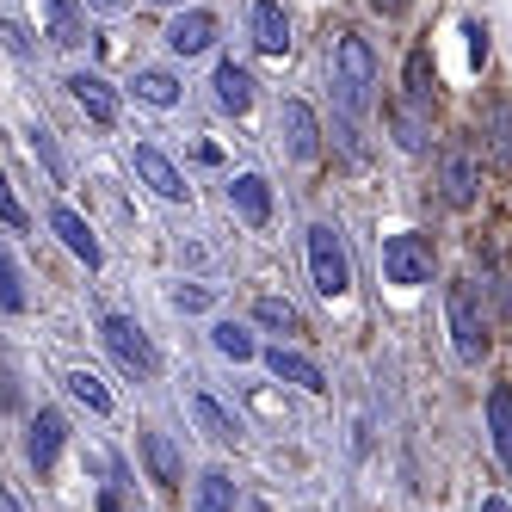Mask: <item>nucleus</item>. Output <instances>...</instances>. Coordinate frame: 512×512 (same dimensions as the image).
<instances>
[{
  "mask_svg": "<svg viewBox=\"0 0 512 512\" xmlns=\"http://www.w3.org/2000/svg\"><path fill=\"white\" fill-rule=\"evenodd\" d=\"M371 87H377V50L358 38V31H340V44H334V99H340V112L358 118L364 105H371Z\"/></svg>",
  "mask_w": 512,
  "mask_h": 512,
  "instance_id": "obj_1",
  "label": "nucleus"
},
{
  "mask_svg": "<svg viewBox=\"0 0 512 512\" xmlns=\"http://www.w3.org/2000/svg\"><path fill=\"white\" fill-rule=\"evenodd\" d=\"M445 321H451V346L463 364H482L488 358V315H482V290L469 278H457L445 290Z\"/></svg>",
  "mask_w": 512,
  "mask_h": 512,
  "instance_id": "obj_2",
  "label": "nucleus"
},
{
  "mask_svg": "<svg viewBox=\"0 0 512 512\" xmlns=\"http://www.w3.org/2000/svg\"><path fill=\"white\" fill-rule=\"evenodd\" d=\"M309 278H315V290L321 297H346L352 290V260H346V241L327 229V223H315L309 229Z\"/></svg>",
  "mask_w": 512,
  "mask_h": 512,
  "instance_id": "obj_3",
  "label": "nucleus"
},
{
  "mask_svg": "<svg viewBox=\"0 0 512 512\" xmlns=\"http://www.w3.org/2000/svg\"><path fill=\"white\" fill-rule=\"evenodd\" d=\"M99 340H105V352H112L130 377H155V371H161V358H155L149 334H142L130 315H105V321H99Z\"/></svg>",
  "mask_w": 512,
  "mask_h": 512,
  "instance_id": "obj_4",
  "label": "nucleus"
},
{
  "mask_svg": "<svg viewBox=\"0 0 512 512\" xmlns=\"http://www.w3.org/2000/svg\"><path fill=\"white\" fill-rule=\"evenodd\" d=\"M383 278L401 290L432 284V241L426 235H389L383 241Z\"/></svg>",
  "mask_w": 512,
  "mask_h": 512,
  "instance_id": "obj_5",
  "label": "nucleus"
},
{
  "mask_svg": "<svg viewBox=\"0 0 512 512\" xmlns=\"http://www.w3.org/2000/svg\"><path fill=\"white\" fill-rule=\"evenodd\" d=\"M130 167H136V179H142V186H149L155 198H167V204H186V173H179L161 149H155V142H136V149H130Z\"/></svg>",
  "mask_w": 512,
  "mask_h": 512,
  "instance_id": "obj_6",
  "label": "nucleus"
},
{
  "mask_svg": "<svg viewBox=\"0 0 512 512\" xmlns=\"http://www.w3.org/2000/svg\"><path fill=\"white\" fill-rule=\"evenodd\" d=\"M278 136H284L290 161H315V155H321V118L309 112L303 99H284V112H278Z\"/></svg>",
  "mask_w": 512,
  "mask_h": 512,
  "instance_id": "obj_7",
  "label": "nucleus"
},
{
  "mask_svg": "<svg viewBox=\"0 0 512 512\" xmlns=\"http://www.w3.org/2000/svg\"><path fill=\"white\" fill-rule=\"evenodd\" d=\"M50 229H56V241H62L68 253H75V260H81L87 272H99V260H105V253H99V241H93V229H87V216H81V210L56 204V210H50Z\"/></svg>",
  "mask_w": 512,
  "mask_h": 512,
  "instance_id": "obj_8",
  "label": "nucleus"
},
{
  "mask_svg": "<svg viewBox=\"0 0 512 512\" xmlns=\"http://www.w3.org/2000/svg\"><path fill=\"white\" fill-rule=\"evenodd\" d=\"M247 31H253V44H260L266 56L290 50V19H284L278 0H253V7H247Z\"/></svg>",
  "mask_w": 512,
  "mask_h": 512,
  "instance_id": "obj_9",
  "label": "nucleus"
},
{
  "mask_svg": "<svg viewBox=\"0 0 512 512\" xmlns=\"http://www.w3.org/2000/svg\"><path fill=\"white\" fill-rule=\"evenodd\" d=\"M68 93H75V105H81L93 124H105V130L118 124V93H112V81H105V75H68Z\"/></svg>",
  "mask_w": 512,
  "mask_h": 512,
  "instance_id": "obj_10",
  "label": "nucleus"
},
{
  "mask_svg": "<svg viewBox=\"0 0 512 512\" xmlns=\"http://www.w3.org/2000/svg\"><path fill=\"white\" fill-rule=\"evenodd\" d=\"M142 463H149L155 488L161 494H179V475H186V463H179V445L167 432H142Z\"/></svg>",
  "mask_w": 512,
  "mask_h": 512,
  "instance_id": "obj_11",
  "label": "nucleus"
},
{
  "mask_svg": "<svg viewBox=\"0 0 512 512\" xmlns=\"http://www.w3.org/2000/svg\"><path fill=\"white\" fill-rule=\"evenodd\" d=\"M44 25H50V44L81 50L87 44V0H44Z\"/></svg>",
  "mask_w": 512,
  "mask_h": 512,
  "instance_id": "obj_12",
  "label": "nucleus"
},
{
  "mask_svg": "<svg viewBox=\"0 0 512 512\" xmlns=\"http://www.w3.org/2000/svg\"><path fill=\"white\" fill-rule=\"evenodd\" d=\"M210 44H216V19H210L204 7L179 13V19L167 25V50H173V56H204Z\"/></svg>",
  "mask_w": 512,
  "mask_h": 512,
  "instance_id": "obj_13",
  "label": "nucleus"
},
{
  "mask_svg": "<svg viewBox=\"0 0 512 512\" xmlns=\"http://www.w3.org/2000/svg\"><path fill=\"white\" fill-rule=\"evenodd\" d=\"M229 204L241 210V223H253V229L272 223V186H266L260 173H235L229 179Z\"/></svg>",
  "mask_w": 512,
  "mask_h": 512,
  "instance_id": "obj_14",
  "label": "nucleus"
},
{
  "mask_svg": "<svg viewBox=\"0 0 512 512\" xmlns=\"http://www.w3.org/2000/svg\"><path fill=\"white\" fill-rule=\"evenodd\" d=\"M266 371H272L278 383H297V389H309V395H321V389H327L321 364H315V358H303V352H290V346H272V352H266Z\"/></svg>",
  "mask_w": 512,
  "mask_h": 512,
  "instance_id": "obj_15",
  "label": "nucleus"
},
{
  "mask_svg": "<svg viewBox=\"0 0 512 512\" xmlns=\"http://www.w3.org/2000/svg\"><path fill=\"white\" fill-rule=\"evenodd\" d=\"M62 438H68V420H62L56 408H44L38 420H31V432H25V457H31V469H50L56 451H62Z\"/></svg>",
  "mask_w": 512,
  "mask_h": 512,
  "instance_id": "obj_16",
  "label": "nucleus"
},
{
  "mask_svg": "<svg viewBox=\"0 0 512 512\" xmlns=\"http://www.w3.org/2000/svg\"><path fill=\"white\" fill-rule=\"evenodd\" d=\"M475 192H482V179H475V155L469 149H445V204L469 210Z\"/></svg>",
  "mask_w": 512,
  "mask_h": 512,
  "instance_id": "obj_17",
  "label": "nucleus"
},
{
  "mask_svg": "<svg viewBox=\"0 0 512 512\" xmlns=\"http://www.w3.org/2000/svg\"><path fill=\"white\" fill-rule=\"evenodd\" d=\"M216 105H223V112H253V75H247V68L241 62H216Z\"/></svg>",
  "mask_w": 512,
  "mask_h": 512,
  "instance_id": "obj_18",
  "label": "nucleus"
},
{
  "mask_svg": "<svg viewBox=\"0 0 512 512\" xmlns=\"http://www.w3.org/2000/svg\"><path fill=\"white\" fill-rule=\"evenodd\" d=\"M192 420H198V432L204 438H216V445H235V438H241V426H235V414L223 408V401H216V395H192Z\"/></svg>",
  "mask_w": 512,
  "mask_h": 512,
  "instance_id": "obj_19",
  "label": "nucleus"
},
{
  "mask_svg": "<svg viewBox=\"0 0 512 512\" xmlns=\"http://www.w3.org/2000/svg\"><path fill=\"white\" fill-rule=\"evenodd\" d=\"M488 432H494V457H500V469L512 475V389H506V383L488 389Z\"/></svg>",
  "mask_w": 512,
  "mask_h": 512,
  "instance_id": "obj_20",
  "label": "nucleus"
},
{
  "mask_svg": "<svg viewBox=\"0 0 512 512\" xmlns=\"http://www.w3.org/2000/svg\"><path fill=\"white\" fill-rule=\"evenodd\" d=\"M482 136H488V155L500 167H512V105L506 99H488L482 105Z\"/></svg>",
  "mask_w": 512,
  "mask_h": 512,
  "instance_id": "obj_21",
  "label": "nucleus"
},
{
  "mask_svg": "<svg viewBox=\"0 0 512 512\" xmlns=\"http://www.w3.org/2000/svg\"><path fill=\"white\" fill-rule=\"evenodd\" d=\"M192 512H235V475L229 469H204L192 488Z\"/></svg>",
  "mask_w": 512,
  "mask_h": 512,
  "instance_id": "obj_22",
  "label": "nucleus"
},
{
  "mask_svg": "<svg viewBox=\"0 0 512 512\" xmlns=\"http://www.w3.org/2000/svg\"><path fill=\"white\" fill-rule=\"evenodd\" d=\"M136 99L155 105V112H167V105H179V81L167 75V68H142V75H136Z\"/></svg>",
  "mask_w": 512,
  "mask_h": 512,
  "instance_id": "obj_23",
  "label": "nucleus"
},
{
  "mask_svg": "<svg viewBox=\"0 0 512 512\" xmlns=\"http://www.w3.org/2000/svg\"><path fill=\"white\" fill-rule=\"evenodd\" d=\"M426 118H432V112H414V105H389L395 142H401V149H408V155H420V149H426Z\"/></svg>",
  "mask_w": 512,
  "mask_h": 512,
  "instance_id": "obj_24",
  "label": "nucleus"
},
{
  "mask_svg": "<svg viewBox=\"0 0 512 512\" xmlns=\"http://www.w3.org/2000/svg\"><path fill=\"white\" fill-rule=\"evenodd\" d=\"M25 272L13 266V253H7V241H0V309H7V315H25Z\"/></svg>",
  "mask_w": 512,
  "mask_h": 512,
  "instance_id": "obj_25",
  "label": "nucleus"
},
{
  "mask_svg": "<svg viewBox=\"0 0 512 512\" xmlns=\"http://www.w3.org/2000/svg\"><path fill=\"white\" fill-rule=\"evenodd\" d=\"M401 105H414V112H432V56H426V50L408 56V99H401Z\"/></svg>",
  "mask_w": 512,
  "mask_h": 512,
  "instance_id": "obj_26",
  "label": "nucleus"
},
{
  "mask_svg": "<svg viewBox=\"0 0 512 512\" xmlns=\"http://www.w3.org/2000/svg\"><path fill=\"white\" fill-rule=\"evenodd\" d=\"M62 383H68V395H75L81 408H93V414H112V389H105L93 371H68Z\"/></svg>",
  "mask_w": 512,
  "mask_h": 512,
  "instance_id": "obj_27",
  "label": "nucleus"
},
{
  "mask_svg": "<svg viewBox=\"0 0 512 512\" xmlns=\"http://www.w3.org/2000/svg\"><path fill=\"white\" fill-rule=\"evenodd\" d=\"M210 340H216V352H223V358H235V364H247L253 352H260L241 321H216V327H210Z\"/></svg>",
  "mask_w": 512,
  "mask_h": 512,
  "instance_id": "obj_28",
  "label": "nucleus"
},
{
  "mask_svg": "<svg viewBox=\"0 0 512 512\" xmlns=\"http://www.w3.org/2000/svg\"><path fill=\"white\" fill-rule=\"evenodd\" d=\"M253 321H260V327H278V334H290V327H297V309H290L284 297H260V303H253Z\"/></svg>",
  "mask_w": 512,
  "mask_h": 512,
  "instance_id": "obj_29",
  "label": "nucleus"
},
{
  "mask_svg": "<svg viewBox=\"0 0 512 512\" xmlns=\"http://www.w3.org/2000/svg\"><path fill=\"white\" fill-rule=\"evenodd\" d=\"M25 142H31V155H38V161L50 167V179H62V155H56V142H50V130H44V124H31V130H25Z\"/></svg>",
  "mask_w": 512,
  "mask_h": 512,
  "instance_id": "obj_30",
  "label": "nucleus"
},
{
  "mask_svg": "<svg viewBox=\"0 0 512 512\" xmlns=\"http://www.w3.org/2000/svg\"><path fill=\"white\" fill-rule=\"evenodd\" d=\"M210 303H216V290H204V284H179V290H173V309H179V315H204Z\"/></svg>",
  "mask_w": 512,
  "mask_h": 512,
  "instance_id": "obj_31",
  "label": "nucleus"
},
{
  "mask_svg": "<svg viewBox=\"0 0 512 512\" xmlns=\"http://www.w3.org/2000/svg\"><path fill=\"white\" fill-rule=\"evenodd\" d=\"M0 223H7V229H25V204L13 198V186H7V173H0Z\"/></svg>",
  "mask_w": 512,
  "mask_h": 512,
  "instance_id": "obj_32",
  "label": "nucleus"
},
{
  "mask_svg": "<svg viewBox=\"0 0 512 512\" xmlns=\"http://www.w3.org/2000/svg\"><path fill=\"white\" fill-rule=\"evenodd\" d=\"M0 38H7V50H13V56H31V38H25L19 25H0Z\"/></svg>",
  "mask_w": 512,
  "mask_h": 512,
  "instance_id": "obj_33",
  "label": "nucleus"
},
{
  "mask_svg": "<svg viewBox=\"0 0 512 512\" xmlns=\"http://www.w3.org/2000/svg\"><path fill=\"white\" fill-rule=\"evenodd\" d=\"M469 56L488 62V31H482V25H469Z\"/></svg>",
  "mask_w": 512,
  "mask_h": 512,
  "instance_id": "obj_34",
  "label": "nucleus"
},
{
  "mask_svg": "<svg viewBox=\"0 0 512 512\" xmlns=\"http://www.w3.org/2000/svg\"><path fill=\"white\" fill-rule=\"evenodd\" d=\"M371 7H377L383 19H395V13H408V0H371Z\"/></svg>",
  "mask_w": 512,
  "mask_h": 512,
  "instance_id": "obj_35",
  "label": "nucleus"
},
{
  "mask_svg": "<svg viewBox=\"0 0 512 512\" xmlns=\"http://www.w3.org/2000/svg\"><path fill=\"white\" fill-rule=\"evenodd\" d=\"M500 284H506V290H500V309L512 315V260H506V272H500Z\"/></svg>",
  "mask_w": 512,
  "mask_h": 512,
  "instance_id": "obj_36",
  "label": "nucleus"
},
{
  "mask_svg": "<svg viewBox=\"0 0 512 512\" xmlns=\"http://www.w3.org/2000/svg\"><path fill=\"white\" fill-rule=\"evenodd\" d=\"M482 512H512V500H506V494H488V500H482Z\"/></svg>",
  "mask_w": 512,
  "mask_h": 512,
  "instance_id": "obj_37",
  "label": "nucleus"
},
{
  "mask_svg": "<svg viewBox=\"0 0 512 512\" xmlns=\"http://www.w3.org/2000/svg\"><path fill=\"white\" fill-rule=\"evenodd\" d=\"M0 512H25V506H19V494H13V488H0Z\"/></svg>",
  "mask_w": 512,
  "mask_h": 512,
  "instance_id": "obj_38",
  "label": "nucleus"
},
{
  "mask_svg": "<svg viewBox=\"0 0 512 512\" xmlns=\"http://www.w3.org/2000/svg\"><path fill=\"white\" fill-rule=\"evenodd\" d=\"M87 7H99V13H124L130 0H87Z\"/></svg>",
  "mask_w": 512,
  "mask_h": 512,
  "instance_id": "obj_39",
  "label": "nucleus"
},
{
  "mask_svg": "<svg viewBox=\"0 0 512 512\" xmlns=\"http://www.w3.org/2000/svg\"><path fill=\"white\" fill-rule=\"evenodd\" d=\"M161 7H179V0H161Z\"/></svg>",
  "mask_w": 512,
  "mask_h": 512,
  "instance_id": "obj_40",
  "label": "nucleus"
}]
</instances>
